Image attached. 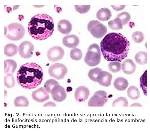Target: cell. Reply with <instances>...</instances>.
<instances>
[{"instance_id": "obj_27", "label": "cell", "mask_w": 150, "mask_h": 131, "mask_svg": "<svg viewBox=\"0 0 150 131\" xmlns=\"http://www.w3.org/2000/svg\"><path fill=\"white\" fill-rule=\"evenodd\" d=\"M59 85V83L54 79L47 80L44 85V88L47 92L51 93L52 90L54 86Z\"/></svg>"}, {"instance_id": "obj_39", "label": "cell", "mask_w": 150, "mask_h": 131, "mask_svg": "<svg viewBox=\"0 0 150 131\" xmlns=\"http://www.w3.org/2000/svg\"><path fill=\"white\" fill-rule=\"evenodd\" d=\"M72 90V88L71 87H68L67 89V92H70Z\"/></svg>"}, {"instance_id": "obj_38", "label": "cell", "mask_w": 150, "mask_h": 131, "mask_svg": "<svg viewBox=\"0 0 150 131\" xmlns=\"http://www.w3.org/2000/svg\"><path fill=\"white\" fill-rule=\"evenodd\" d=\"M130 106H142V105L139 104L135 103L131 105Z\"/></svg>"}, {"instance_id": "obj_23", "label": "cell", "mask_w": 150, "mask_h": 131, "mask_svg": "<svg viewBox=\"0 0 150 131\" xmlns=\"http://www.w3.org/2000/svg\"><path fill=\"white\" fill-rule=\"evenodd\" d=\"M14 103L16 107H28L29 105V102L25 96H19L15 99Z\"/></svg>"}, {"instance_id": "obj_34", "label": "cell", "mask_w": 150, "mask_h": 131, "mask_svg": "<svg viewBox=\"0 0 150 131\" xmlns=\"http://www.w3.org/2000/svg\"><path fill=\"white\" fill-rule=\"evenodd\" d=\"M146 70L140 78V87L143 90L146 96Z\"/></svg>"}, {"instance_id": "obj_28", "label": "cell", "mask_w": 150, "mask_h": 131, "mask_svg": "<svg viewBox=\"0 0 150 131\" xmlns=\"http://www.w3.org/2000/svg\"><path fill=\"white\" fill-rule=\"evenodd\" d=\"M70 56L72 60L76 61H79L82 58L83 53L81 50L80 49L75 48L71 50Z\"/></svg>"}, {"instance_id": "obj_29", "label": "cell", "mask_w": 150, "mask_h": 131, "mask_svg": "<svg viewBox=\"0 0 150 131\" xmlns=\"http://www.w3.org/2000/svg\"><path fill=\"white\" fill-rule=\"evenodd\" d=\"M15 81L13 76L12 74H7L5 77L4 85L8 88L13 87L15 85Z\"/></svg>"}, {"instance_id": "obj_19", "label": "cell", "mask_w": 150, "mask_h": 131, "mask_svg": "<svg viewBox=\"0 0 150 131\" xmlns=\"http://www.w3.org/2000/svg\"><path fill=\"white\" fill-rule=\"evenodd\" d=\"M96 16L99 20L107 21L111 18L112 13L108 8H102L99 9L97 13Z\"/></svg>"}, {"instance_id": "obj_18", "label": "cell", "mask_w": 150, "mask_h": 131, "mask_svg": "<svg viewBox=\"0 0 150 131\" xmlns=\"http://www.w3.org/2000/svg\"><path fill=\"white\" fill-rule=\"evenodd\" d=\"M114 86L119 91L125 90L129 86V82L126 79L122 77H118L114 82Z\"/></svg>"}, {"instance_id": "obj_20", "label": "cell", "mask_w": 150, "mask_h": 131, "mask_svg": "<svg viewBox=\"0 0 150 131\" xmlns=\"http://www.w3.org/2000/svg\"><path fill=\"white\" fill-rule=\"evenodd\" d=\"M17 68V64L13 60L8 59L4 61V73L12 74L15 72Z\"/></svg>"}, {"instance_id": "obj_24", "label": "cell", "mask_w": 150, "mask_h": 131, "mask_svg": "<svg viewBox=\"0 0 150 131\" xmlns=\"http://www.w3.org/2000/svg\"><path fill=\"white\" fill-rule=\"evenodd\" d=\"M109 27L113 30H119L123 28V25L119 19L116 18L115 19L108 22Z\"/></svg>"}, {"instance_id": "obj_21", "label": "cell", "mask_w": 150, "mask_h": 131, "mask_svg": "<svg viewBox=\"0 0 150 131\" xmlns=\"http://www.w3.org/2000/svg\"><path fill=\"white\" fill-rule=\"evenodd\" d=\"M18 51V47L15 44H7L4 47V54L7 56L12 57L15 56Z\"/></svg>"}, {"instance_id": "obj_3", "label": "cell", "mask_w": 150, "mask_h": 131, "mask_svg": "<svg viewBox=\"0 0 150 131\" xmlns=\"http://www.w3.org/2000/svg\"><path fill=\"white\" fill-rule=\"evenodd\" d=\"M54 30L53 19L47 14H39L33 16L28 24L30 35L37 40H45L52 35Z\"/></svg>"}, {"instance_id": "obj_7", "label": "cell", "mask_w": 150, "mask_h": 131, "mask_svg": "<svg viewBox=\"0 0 150 131\" xmlns=\"http://www.w3.org/2000/svg\"><path fill=\"white\" fill-rule=\"evenodd\" d=\"M107 94L105 91L99 90L96 92L88 101L89 107H103L108 102Z\"/></svg>"}, {"instance_id": "obj_12", "label": "cell", "mask_w": 150, "mask_h": 131, "mask_svg": "<svg viewBox=\"0 0 150 131\" xmlns=\"http://www.w3.org/2000/svg\"><path fill=\"white\" fill-rule=\"evenodd\" d=\"M90 94V91L88 88L84 86H80L76 90L74 97L77 102H83L88 99Z\"/></svg>"}, {"instance_id": "obj_2", "label": "cell", "mask_w": 150, "mask_h": 131, "mask_svg": "<svg viewBox=\"0 0 150 131\" xmlns=\"http://www.w3.org/2000/svg\"><path fill=\"white\" fill-rule=\"evenodd\" d=\"M43 75L40 66L34 63H28L22 65L17 72V81L25 89H34L41 84Z\"/></svg>"}, {"instance_id": "obj_35", "label": "cell", "mask_w": 150, "mask_h": 131, "mask_svg": "<svg viewBox=\"0 0 150 131\" xmlns=\"http://www.w3.org/2000/svg\"><path fill=\"white\" fill-rule=\"evenodd\" d=\"M75 7L77 12L81 14H84L89 11L91 6H75Z\"/></svg>"}, {"instance_id": "obj_9", "label": "cell", "mask_w": 150, "mask_h": 131, "mask_svg": "<svg viewBox=\"0 0 150 131\" xmlns=\"http://www.w3.org/2000/svg\"><path fill=\"white\" fill-rule=\"evenodd\" d=\"M34 50V45L28 41L22 42L19 46V53L20 56L24 59H28L31 57Z\"/></svg>"}, {"instance_id": "obj_14", "label": "cell", "mask_w": 150, "mask_h": 131, "mask_svg": "<svg viewBox=\"0 0 150 131\" xmlns=\"http://www.w3.org/2000/svg\"><path fill=\"white\" fill-rule=\"evenodd\" d=\"M112 75L107 72L102 71L99 73L97 78V82L101 86L108 87L111 84Z\"/></svg>"}, {"instance_id": "obj_6", "label": "cell", "mask_w": 150, "mask_h": 131, "mask_svg": "<svg viewBox=\"0 0 150 131\" xmlns=\"http://www.w3.org/2000/svg\"><path fill=\"white\" fill-rule=\"evenodd\" d=\"M88 30L95 38L100 39L107 32V28L100 22L96 20L90 21L88 25Z\"/></svg>"}, {"instance_id": "obj_16", "label": "cell", "mask_w": 150, "mask_h": 131, "mask_svg": "<svg viewBox=\"0 0 150 131\" xmlns=\"http://www.w3.org/2000/svg\"><path fill=\"white\" fill-rule=\"evenodd\" d=\"M122 69L125 73L132 75L135 72L136 66L132 60L126 59L122 62Z\"/></svg>"}, {"instance_id": "obj_1", "label": "cell", "mask_w": 150, "mask_h": 131, "mask_svg": "<svg viewBox=\"0 0 150 131\" xmlns=\"http://www.w3.org/2000/svg\"><path fill=\"white\" fill-rule=\"evenodd\" d=\"M100 49L107 61L121 62L127 57L130 48L127 39L121 34L110 33L100 42Z\"/></svg>"}, {"instance_id": "obj_33", "label": "cell", "mask_w": 150, "mask_h": 131, "mask_svg": "<svg viewBox=\"0 0 150 131\" xmlns=\"http://www.w3.org/2000/svg\"><path fill=\"white\" fill-rule=\"evenodd\" d=\"M132 38L136 43H140L144 40V36L140 31H136L132 35Z\"/></svg>"}, {"instance_id": "obj_8", "label": "cell", "mask_w": 150, "mask_h": 131, "mask_svg": "<svg viewBox=\"0 0 150 131\" xmlns=\"http://www.w3.org/2000/svg\"><path fill=\"white\" fill-rule=\"evenodd\" d=\"M68 72L67 68L64 65L56 63L52 65L48 69L49 75L58 80H62Z\"/></svg>"}, {"instance_id": "obj_31", "label": "cell", "mask_w": 150, "mask_h": 131, "mask_svg": "<svg viewBox=\"0 0 150 131\" xmlns=\"http://www.w3.org/2000/svg\"><path fill=\"white\" fill-rule=\"evenodd\" d=\"M117 18L121 20L123 26H124V25L127 24L130 21L131 17L128 13L124 12L121 13L118 15Z\"/></svg>"}, {"instance_id": "obj_11", "label": "cell", "mask_w": 150, "mask_h": 131, "mask_svg": "<svg viewBox=\"0 0 150 131\" xmlns=\"http://www.w3.org/2000/svg\"><path fill=\"white\" fill-rule=\"evenodd\" d=\"M51 94L53 100L57 102H62L65 100L67 97L65 89L59 85L53 87Z\"/></svg>"}, {"instance_id": "obj_30", "label": "cell", "mask_w": 150, "mask_h": 131, "mask_svg": "<svg viewBox=\"0 0 150 131\" xmlns=\"http://www.w3.org/2000/svg\"><path fill=\"white\" fill-rule=\"evenodd\" d=\"M128 102L125 98L120 97L114 101L112 106L113 107L121 106L123 107L128 106Z\"/></svg>"}, {"instance_id": "obj_5", "label": "cell", "mask_w": 150, "mask_h": 131, "mask_svg": "<svg viewBox=\"0 0 150 131\" xmlns=\"http://www.w3.org/2000/svg\"><path fill=\"white\" fill-rule=\"evenodd\" d=\"M25 30L23 25L20 23H14L8 25L5 29V36L11 40H20L24 37Z\"/></svg>"}, {"instance_id": "obj_37", "label": "cell", "mask_w": 150, "mask_h": 131, "mask_svg": "<svg viewBox=\"0 0 150 131\" xmlns=\"http://www.w3.org/2000/svg\"><path fill=\"white\" fill-rule=\"evenodd\" d=\"M43 106H56V105L53 102H49L45 104Z\"/></svg>"}, {"instance_id": "obj_4", "label": "cell", "mask_w": 150, "mask_h": 131, "mask_svg": "<svg viewBox=\"0 0 150 131\" xmlns=\"http://www.w3.org/2000/svg\"><path fill=\"white\" fill-rule=\"evenodd\" d=\"M101 53L100 47L97 44H94L90 46L85 56L84 61L90 67H95L100 62Z\"/></svg>"}, {"instance_id": "obj_17", "label": "cell", "mask_w": 150, "mask_h": 131, "mask_svg": "<svg viewBox=\"0 0 150 131\" xmlns=\"http://www.w3.org/2000/svg\"><path fill=\"white\" fill-rule=\"evenodd\" d=\"M58 29L62 34H69L72 31V25L69 20H61L58 23Z\"/></svg>"}, {"instance_id": "obj_36", "label": "cell", "mask_w": 150, "mask_h": 131, "mask_svg": "<svg viewBox=\"0 0 150 131\" xmlns=\"http://www.w3.org/2000/svg\"><path fill=\"white\" fill-rule=\"evenodd\" d=\"M113 8L117 11L122 10L125 7V6H111Z\"/></svg>"}, {"instance_id": "obj_32", "label": "cell", "mask_w": 150, "mask_h": 131, "mask_svg": "<svg viewBox=\"0 0 150 131\" xmlns=\"http://www.w3.org/2000/svg\"><path fill=\"white\" fill-rule=\"evenodd\" d=\"M108 67L110 71L116 73L121 70V64L118 61H112L109 63Z\"/></svg>"}, {"instance_id": "obj_13", "label": "cell", "mask_w": 150, "mask_h": 131, "mask_svg": "<svg viewBox=\"0 0 150 131\" xmlns=\"http://www.w3.org/2000/svg\"><path fill=\"white\" fill-rule=\"evenodd\" d=\"M32 97L34 100L39 102H45L50 99L48 93L45 90V88L42 87L33 91Z\"/></svg>"}, {"instance_id": "obj_25", "label": "cell", "mask_w": 150, "mask_h": 131, "mask_svg": "<svg viewBox=\"0 0 150 131\" xmlns=\"http://www.w3.org/2000/svg\"><path fill=\"white\" fill-rule=\"evenodd\" d=\"M135 59L138 64L144 65L147 63V53L144 51H140L135 55Z\"/></svg>"}, {"instance_id": "obj_26", "label": "cell", "mask_w": 150, "mask_h": 131, "mask_svg": "<svg viewBox=\"0 0 150 131\" xmlns=\"http://www.w3.org/2000/svg\"><path fill=\"white\" fill-rule=\"evenodd\" d=\"M102 71V69L99 68H96L90 70L88 76L90 79L93 81L97 82V78L99 73Z\"/></svg>"}, {"instance_id": "obj_10", "label": "cell", "mask_w": 150, "mask_h": 131, "mask_svg": "<svg viewBox=\"0 0 150 131\" xmlns=\"http://www.w3.org/2000/svg\"><path fill=\"white\" fill-rule=\"evenodd\" d=\"M64 49L60 46H54L48 50L47 57L50 61L54 62L59 61L64 57Z\"/></svg>"}, {"instance_id": "obj_15", "label": "cell", "mask_w": 150, "mask_h": 131, "mask_svg": "<svg viewBox=\"0 0 150 131\" xmlns=\"http://www.w3.org/2000/svg\"><path fill=\"white\" fill-rule=\"evenodd\" d=\"M62 42L63 44L68 48L74 49L78 46L80 40L76 36L71 35L64 36Z\"/></svg>"}, {"instance_id": "obj_22", "label": "cell", "mask_w": 150, "mask_h": 131, "mask_svg": "<svg viewBox=\"0 0 150 131\" xmlns=\"http://www.w3.org/2000/svg\"><path fill=\"white\" fill-rule=\"evenodd\" d=\"M127 94L128 97L132 100H136L140 97V92L138 88L134 86H131L129 88Z\"/></svg>"}]
</instances>
